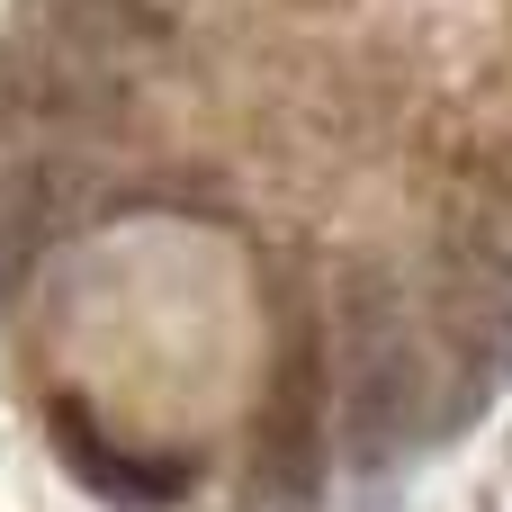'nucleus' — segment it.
I'll use <instances>...</instances> for the list:
<instances>
[{
	"mask_svg": "<svg viewBox=\"0 0 512 512\" xmlns=\"http://www.w3.org/2000/svg\"><path fill=\"white\" fill-rule=\"evenodd\" d=\"M324 405H333L324 333L288 324V342L270 360V387H261V414H252V512L324 504Z\"/></svg>",
	"mask_w": 512,
	"mask_h": 512,
	"instance_id": "nucleus-3",
	"label": "nucleus"
},
{
	"mask_svg": "<svg viewBox=\"0 0 512 512\" xmlns=\"http://www.w3.org/2000/svg\"><path fill=\"white\" fill-rule=\"evenodd\" d=\"M441 324L468 387L512 369V144H486L441 198Z\"/></svg>",
	"mask_w": 512,
	"mask_h": 512,
	"instance_id": "nucleus-1",
	"label": "nucleus"
},
{
	"mask_svg": "<svg viewBox=\"0 0 512 512\" xmlns=\"http://www.w3.org/2000/svg\"><path fill=\"white\" fill-rule=\"evenodd\" d=\"M333 342H342V414H351V459L378 468L387 450L414 441L423 423V342L405 324V297L387 270L351 261L333 288Z\"/></svg>",
	"mask_w": 512,
	"mask_h": 512,
	"instance_id": "nucleus-2",
	"label": "nucleus"
},
{
	"mask_svg": "<svg viewBox=\"0 0 512 512\" xmlns=\"http://www.w3.org/2000/svg\"><path fill=\"white\" fill-rule=\"evenodd\" d=\"M45 441H54V459L72 468L81 495H99V504H117V512H162V504L189 495V459H153V450L108 441L81 396H54L45 405Z\"/></svg>",
	"mask_w": 512,
	"mask_h": 512,
	"instance_id": "nucleus-4",
	"label": "nucleus"
}]
</instances>
